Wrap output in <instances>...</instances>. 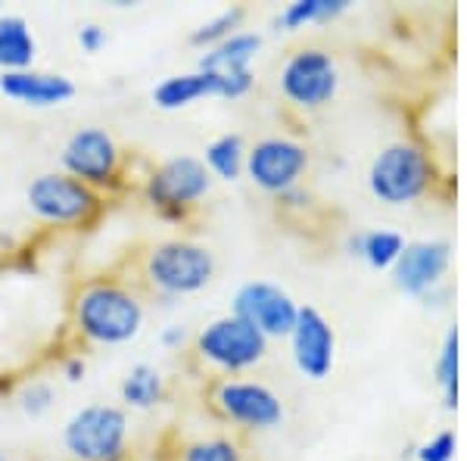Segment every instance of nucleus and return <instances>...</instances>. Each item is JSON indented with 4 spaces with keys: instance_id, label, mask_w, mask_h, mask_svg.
Here are the masks:
<instances>
[{
    "instance_id": "nucleus-1",
    "label": "nucleus",
    "mask_w": 467,
    "mask_h": 461,
    "mask_svg": "<svg viewBox=\"0 0 467 461\" xmlns=\"http://www.w3.org/2000/svg\"><path fill=\"white\" fill-rule=\"evenodd\" d=\"M144 319L147 309L138 293L112 278H94L72 299L75 330L97 346L131 343L144 330Z\"/></svg>"
},
{
    "instance_id": "nucleus-2",
    "label": "nucleus",
    "mask_w": 467,
    "mask_h": 461,
    "mask_svg": "<svg viewBox=\"0 0 467 461\" xmlns=\"http://www.w3.org/2000/svg\"><path fill=\"white\" fill-rule=\"evenodd\" d=\"M144 278L150 290L162 297H191L213 284L215 256L197 240L171 237L150 246L144 256Z\"/></svg>"
},
{
    "instance_id": "nucleus-3",
    "label": "nucleus",
    "mask_w": 467,
    "mask_h": 461,
    "mask_svg": "<svg viewBox=\"0 0 467 461\" xmlns=\"http://www.w3.org/2000/svg\"><path fill=\"white\" fill-rule=\"evenodd\" d=\"M131 421L122 405L90 403L63 424V449L72 461H125Z\"/></svg>"
},
{
    "instance_id": "nucleus-4",
    "label": "nucleus",
    "mask_w": 467,
    "mask_h": 461,
    "mask_svg": "<svg viewBox=\"0 0 467 461\" xmlns=\"http://www.w3.org/2000/svg\"><path fill=\"white\" fill-rule=\"evenodd\" d=\"M433 181V165L414 143H389L380 150L368 172V187L387 206H405L427 194Z\"/></svg>"
},
{
    "instance_id": "nucleus-5",
    "label": "nucleus",
    "mask_w": 467,
    "mask_h": 461,
    "mask_svg": "<svg viewBox=\"0 0 467 461\" xmlns=\"http://www.w3.org/2000/svg\"><path fill=\"white\" fill-rule=\"evenodd\" d=\"M26 203L41 222L50 225H88L103 209V194L90 191L66 172H44L28 181Z\"/></svg>"
},
{
    "instance_id": "nucleus-6",
    "label": "nucleus",
    "mask_w": 467,
    "mask_h": 461,
    "mask_svg": "<svg viewBox=\"0 0 467 461\" xmlns=\"http://www.w3.org/2000/svg\"><path fill=\"white\" fill-rule=\"evenodd\" d=\"M213 191V175L197 156H171L144 181V196L162 218H184Z\"/></svg>"
},
{
    "instance_id": "nucleus-7",
    "label": "nucleus",
    "mask_w": 467,
    "mask_h": 461,
    "mask_svg": "<svg viewBox=\"0 0 467 461\" xmlns=\"http://www.w3.org/2000/svg\"><path fill=\"white\" fill-rule=\"evenodd\" d=\"M59 165L66 175L88 184L90 191L103 194L122 178V150L107 128L88 125L69 134V141L63 143V153H59Z\"/></svg>"
},
{
    "instance_id": "nucleus-8",
    "label": "nucleus",
    "mask_w": 467,
    "mask_h": 461,
    "mask_svg": "<svg viewBox=\"0 0 467 461\" xmlns=\"http://www.w3.org/2000/svg\"><path fill=\"white\" fill-rule=\"evenodd\" d=\"M268 352V340L237 315H222L197 334V355L224 374H237L259 365Z\"/></svg>"
},
{
    "instance_id": "nucleus-9",
    "label": "nucleus",
    "mask_w": 467,
    "mask_h": 461,
    "mask_svg": "<svg viewBox=\"0 0 467 461\" xmlns=\"http://www.w3.org/2000/svg\"><path fill=\"white\" fill-rule=\"evenodd\" d=\"M337 88H340V72L334 57L318 47L296 50L281 69L284 97L303 110H321L337 97Z\"/></svg>"
},
{
    "instance_id": "nucleus-10",
    "label": "nucleus",
    "mask_w": 467,
    "mask_h": 461,
    "mask_svg": "<svg viewBox=\"0 0 467 461\" xmlns=\"http://www.w3.org/2000/svg\"><path fill=\"white\" fill-rule=\"evenodd\" d=\"M308 169V150L290 138H265L246 150V175L255 187L284 196Z\"/></svg>"
},
{
    "instance_id": "nucleus-11",
    "label": "nucleus",
    "mask_w": 467,
    "mask_h": 461,
    "mask_svg": "<svg viewBox=\"0 0 467 461\" xmlns=\"http://www.w3.org/2000/svg\"><path fill=\"white\" fill-rule=\"evenodd\" d=\"M231 315L250 321L262 337L271 340V337H290L299 306L284 287L271 281H250L234 293Z\"/></svg>"
},
{
    "instance_id": "nucleus-12",
    "label": "nucleus",
    "mask_w": 467,
    "mask_h": 461,
    "mask_svg": "<svg viewBox=\"0 0 467 461\" xmlns=\"http://www.w3.org/2000/svg\"><path fill=\"white\" fill-rule=\"evenodd\" d=\"M262 50V35L255 32H234L218 47H209L200 57L197 69L209 72L218 85V97L237 100L253 88V63Z\"/></svg>"
},
{
    "instance_id": "nucleus-13",
    "label": "nucleus",
    "mask_w": 467,
    "mask_h": 461,
    "mask_svg": "<svg viewBox=\"0 0 467 461\" xmlns=\"http://www.w3.org/2000/svg\"><path fill=\"white\" fill-rule=\"evenodd\" d=\"M213 403L224 421L246 430H271L284 421V405L275 390L253 381H222Z\"/></svg>"
},
{
    "instance_id": "nucleus-14",
    "label": "nucleus",
    "mask_w": 467,
    "mask_h": 461,
    "mask_svg": "<svg viewBox=\"0 0 467 461\" xmlns=\"http://www.w3.org/2000/svg\"><path fill=\"white\" fill-rule=\"evenodd\" d=\"M293 361L308 381H324L334 372L337 359V334L330 321L315 306H299L296 324L290 330Z\"/></svg>"
},
{
    "instance_id": "nucleus-15",
    "label": "nucleus",
    "mask_w": 467,
    "mask_h": 461,
    "mask_svg": "<svg viewBox=\"0 0 467 461\" xmlns=\"http://www.w3.org/2000/svg\"><path fill=\"white\" fill-rule=\"evenodd\" d=\"M449 244L442 240H418V244H405L402 256L393 266L396 275V287L411 297H424L431 293L436 284L442 281L449 268Z\"/></svg>"
},
{
    "instance_id": "nucleus-16",
    "label": "nucleus",
    "mask_w": 467,
    "mask_h": 461,
    "mask_svg": "<svg viewBox=\"0 0 467 461\" xmlns=\"http://www.w3.org/2000/svg\"><path fill=\"white\" fill-rule=\"evenodd\" d=\"M0 94L13 103H22V107L54 110L75 97V81L59 72H41V69L0 72Z\"/></svg>"
},
{
    "instance_id": "nucleus-17",
    "label": "nucleus",
    "mask_w": 467,
    "mask_h": 461,
    "mask_svg": "<svg viewBox=\"0 0 467 461\" xmlns=\"http://www.w3.org/2000/svg\"><path fill=\"white\" fill-rule=\"evenodd\" d=\"M206 97H218V85L213 75L202 69L169 75V79H162L160 85L153 88V103L165 112L184 110L197 100H206Z\"/></svg>"
},
{
    "instance_id": "nucleus-18",
    "label": "nucleus",
    "mask_w": 467,
    "mask_h": 461,
    "mask_svg": "<svg viewBox=\"0 0 467 461\" xmlns=\"http://www.w3.org/2000/svg\"><path fill=\"white\" fill-rule=\"evenodd\" d=\"M37 41L35 32L22 16L0 13V72H19L35 69Z\"/></svg>"
},
{
    "instance_id": "nucleus-19",
    "label": "nucleus",
    "mask_w": 467,
    "mask_h": 461,
    "mask_svg": "<svg viewBox=\"0 0 467 461\" xmlns=\"http://www.w3.org/2000/svg\"><path fill=\"white\" fill-rule=\"evenodd\" d=\"M119 396H122V403L128 408H134V412H150V408H156L165 399V377L156 365L140 361V365H134L131 372L122 377Z\"/></svg>"
},
{
    "instance_id": "nucleus-20",
    "label": "nucleus",
    "mask_w": 467,
    "mask_h": 461,
    "mask_svg": "<svg viewBox=\"0 0 467 461\" xmlns=\"http://www.w3.org/2000/svg\"><path fill=\"white\" fill-rule=\"evenodd\" d=\"M202 165L209 169V175L222 181H237L246 169V143L240 134H222V138L206 143V156Z\"/></svg>"
},
{
    "instance_id": "nucleus-21",
    "label": "nucleus",
    "mask_w": 467,
    "mask_h": 461,
    "mask_svg": "<svg viewBox=\"0 0 467 461\" xmlns=\"http://www.w3.org/2000/svg\"><path fill=\"white\" fill-rule=\"evenodd\" d=\"M352 246L358 249V256H365L371 268H393L405 249V240L396 231H368Z\"/></svg>"
},
{
    "instance_id": "nucleus-22",
    "label": "nucleus",
    "mask_w": 467,
    "mask_h": 461,
    "mask_svg": "<svg viewBox=\"0 0 467 461\" xmlns=\"http://www.w3.org/2000/svg\"><path fill=\"white\" fill-rule=\"evenodd\" d=\"M346 6H349V0H296L277 16V26H284L287 32H296L308 22H327L340 16Z\"/></svg>"
},
{
    "instance_id": "nucleus-23",
    "label": "nucleus",
    "mask_w": 467,
    "mask_h": 461,
    "mask_svg": "<svg viewBox=\"0 0 467 461\" xmlns=\"http://www.w3.org/2000/svg\"><path fill=\"white\" fill-rule=\"evenodd\" d=\"M246 10L244 6H231V10H222L215 19L202 22L200 28H193L191 32V44H197V47H218L222 41H228L234 32H240V22H244Z\"/></svg>"
},
{
    "instance_id": "nucleus-24",
    "label": "nucleus",
    "mask_w": 467,
    "mask_h": 461,
    "mask_svg": "<svg viewBox=\"0 0 467 461\" xmlns=\"http://www.w3.org/2000/svg\"><path fill=\"white\" fill-rule=\"evenodd\" d=\"M436 377H440L446 405L455 408L458 405V330L455 328H451L446 340H442L440 361H436Z\"/></svg>"
},
{
    "instance_id": "nucleus-25",
    "label": "nucleus",
    "mask_w": 467,
    "mask_h": 461,
    "mask_svg": "<svg viewBox=\"0 0 467 461\" xmlns=\"http://www.w3.org/2000/svg\"><path fill=\"white\" fill-rule=\"evenodd\" d=\"M178 461H244V452L234 440L224 436H209V440H193L178 452Z\"/></svg>"
},
{
    "instance_id": "nucleus-26",
    "label": "nucleus",
    "mask_w": 467,
    "mask_h": 461,
    "mask_svg": "<svg viewBox=\"0 0 467 461\" xmlns=\"http://www.w3.org/2000/svg\"><path fill=\"white\" fill-rule=\"evenodd\" d=\"M54 403H57V390L50 381H28L26 387L19 390V408L26 414H32V418L47 414Z\"/></svg>"
},
{
    "instance_id": "nucleus-27",
    "label": "nucleus",
    "mask_w": 467,
    "mask_h": 461,
    "mask_svg": "<svg viewBox=\"0 0 467 461\" xmlns=\"http://www.w3.org/2000/svg\"><path fill=\"white\" fill-rule=\"evenodd\" d=\"M455 458V434H440L418 449V461H451Z\"/></svg>"
},
{
    "instance_id": "nucleus-28",
    "label": "nucleus",
    "mask_w": 467,
    "mask_h": 461,
    "mask_svg": "<svg viewBox=\"0 0 467 461\" xmlns=\"http://www.w3.org/2000/svg\"><path fill=\"white\" fill-rule=\"evenodd\" d=\"M107 28L97 26V22H88V26H81L78 32V47L85 50V54H100L103 47H107Z\"/></svg>"
},
{
    "instance_id": "nucleus-29",
    "label": "nucleus",
    "mask_w": 467,
    "mask_h": 461,
    "mask_svg": "<svg viewBox=\"0 0 467 461\" xmlns=\"http://www.w3.org/2000/svg\"><path fill=\"white\" fill-rule=\"evenodd\" d=\"M160 343L165 350H181L187 343V328L184 324H165L162 334H160Z\"/></svg>"
},
{
    "instance_id": "nucleus-30",
    "label": "nucleus",
    "mask_w": 467,
    "mask_h": 461,
    "mask_svg": "<svg viewBox=\"0 0 467 461\" xmlns=\"http://www.w3.org/2000/svg\"><path fill=\"white\" fill-rule=\"evenodd\" d=\"M85 374H88V361L81 359V355H69V359L63 361V377H66L69 383L85 381Z\"/></svg>"
},
{
    "instance_id": "nucleus-31",
    "label": "nucleus",
    "mask_w": 467,
    "mask_h": 461,
    "mask_svg": "<svg viewBox=\"0 0 467 461\" xmlns=\"http://www.w3.org/2000/svg\"><path fill=\"white\" fill-rule=\"evenodd\" d=\"M0 461H6V456H4V449H0Z\"/></svg>"
}]
</instances>
